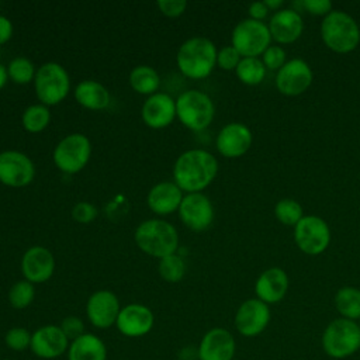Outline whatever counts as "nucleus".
Instances as JSON below:
<instances>
[{"mask_svg": "<svg viewBox=\"0 0 360 360\" xmlns=\"http://www.w3.org/2000/svg\"><path fill=\"white\" fill-rule=\"evenodd\" d=\"M153 323V312L146 305L129 304L121 308L115 326L127 338H141L152 330Z\"/></svg>", "mask_w": 360, "mask_h": 360, "instance_id": "obj_18", "label": "nucleus"}, {"mask_svg": "<svg viewBox=\"0 0 360 360\" xmlns=\"http://www.w3.org/2000/svg\"><path fill=\"white\" fill-rule=\"evenodd\" d=\"M69 343L60 326L45 325L32 333L30 349L37 357L52 360L68 352Z\"/></svg>", "mask_w": 360, "mask_h": 360, "instance_id": "obj_17", "label": "nucleus"}, {"mask_svg": "<svg viewBox=\"0 0 360 360\" xmlns=\"http://www.w3.org/2000/svg\"><path fill=\"white\" fill-rule=\"evenodd\" d=\"M269 11L270 10L264 4V1H255L249 6V15L252 20H256V21H263L267 17Z\"/></svg>", "mask_w": 360, "mask_h": 360, "instance_id": "obj_42", "label": "nucleus"}, {"mask_svg": "<svg viewBox=\"0 0 360 360\" xmlns=\"http://www.w3.org/2000/svg\"><path fill=\"white\" fill-rule=\"evenodd\" d=\"M187 7V1L184 0H159L158 1V8L159 11L170 18L180 17Z\"/></svg>", "mask_w": 360, "mask_h": 360, "instance_id": "obj_40", "label": "nucleus"}, {"mask_svg": "<svg viewBox=\"0 0 360 360\" xmlns=\"http://www.w3.org/2000/svg\"><path fill=\"white\" fill-rule=\"evenodd\" d=\"M13 22L6 17L0 15V45H4L13 37Z\"/></svg>", "mask_w": 360, "mask_h": 360, "instance_id": "obj_43", "label": "nucleus"}, {"mask_svg": "<svg viewBox=\"0 0 360 360\" xmlns=\"http://www.w3.org/2000/svg\"><path fill=\"white\" fill-rule=\"evenodd\" d=\"M271 319V312L267 304L259 298L243 301L235 314V328L245 338H256L264 332Z\"/></svg>", "mask_w": 360, "mask_h": 360, "instance_id": "obj_11", "label": "nucleus"}, {"mask_svg": "<svg viewBox=\"0 0 360 360\" xmlns=\"http://www.w3.org/2000/svg\"><path fill=\"white\" fill-rule=\"evenodd\" d=\"M312 79V70L305 60L291 59L277 72L276 87L284 96H300L311 86Z\"/></svg>", "mask_w": 360, "mask_h": 360, "instance_id": "obj_15", "label": "nucleus"}, {"mask_svg": "<svg viewBox=\"0 0 360 360\" xmlns=\"http://www.w3.org/2000/svg\"><path fill=\"white\" fill-rule=\"evenodd\" d=\"M75 100L77 104L87 110H104L108 107L111 97L105 86L101 83L87 79L77 83L75 87Z\"/></svg>", "mask_w": 360, "mask_h": 360, "instance_id": "obj_25", "label": "nucleus"}, {"mask_svg": "<svg viewBox=\"0 0 360 360\" xmlns=\"http://www.w3.org/2000/svg\"><path fill=\"white\" fill-rule=\"evenodd\" d=\"M176 114L186 128L198 132L212 122L215 107L208 94L191 89L176 98Z\"/></svg>", "mask_w": 360, "mask_h": 360, "instance_id": "obj_6", "label": "nucleus"}, {"mask_svg": "<svg viewBox=\"0 0 360 360\" xmlns=\"http://www.w3.org/2000/svg\"><path fill=\"white\" fill-rule=\"evenodd\" d=\"M269 30L271 39L277 41L278 44H292L301 37L304 31V22L298 11L284 8L273 14L270 18Z\"/></svg>", "mask_w": 360, "mask_h": 360, "instance_id": "obj_24", "label": "nucleus"}, {"mask_svg": "<svg viewBox=\"0 0 360 360\" xmlns=\"http://www.w3.org/2000/svg\"><path fill=\"white\" fill-rule=\"evenodd\" d=\"M183 197V190L174 181H160L149 190L146 202L152 212L163 217L177 211Z\"/></svg>", "mask_w": 360, "mask_h": 360, "instance_id": "obj_23", "label": "nucleus"}, {"mask_svg": "<svg viewBox=\"0 0 360 360\" xmlns=\"http://www.w3.org/2000/svg\"><path fill=\"white\" fill-rule=\"evenodd\" d=\"M37 69L34 63L25 56H15L7 65L8 79L15 84H27L34 82Z\"/></svg>", "mask_w": 360, "mask_h": 360, "instance_id": "obj_31", "label": "nucleus"}, {"mask_svg": "<svg viewBox=\"0 0 360 360\" xmlns=\"http://www.w3.org/2000/svg\"><path fill=\"white\" fill-rule=\"evenodd\" d=\"M34 89L41 104L46 107L62 103L70 90V77L66 69L56 62H46L37 69Z\"/></svg>", "mask_w": 360, "mask_h": 360, "instance_id": "obj_7", "label": "nucleus"}, {"mask_svg": "<svg viewBox=\"0 0 360 360\" xmlns=\"http://www.w3.org/2000/svg\"><path fill=\"white\" fill-rule=\"evenodd\" d=\"M235 72L242 83L256 86L263 82L266 76V66L259 58H242Z\"/></svg>", "mask_w": 360, "mask_h": 360, "instance_id": "obj_30", "label": "nucleus"}, {"mask_svg": "<svg viewBox=\"0 0 360 360\" xmlns=\"http://www.w3.org/2000/svg\"><path fill=\"white\" fill-rule=\"evenodd\" d=\"M263 65L270 70H280L285 63V52L281 46L270 45L263 53Z\"/></svg>", "mask_w": 360, "mask_h": 360, "instance_id": "obj_37", "label": "nucleus"}, {"mask_svg": "<svg viewBox=\"0 0 360 360\" xmlns=\"http://www.w3.org/2000/svg\"><path fill=\"white\" fill-rule=\"evenodd\" d=\"M134 238L143 253L158 259L176 253L179 248L177 229L170 222L159 218L141 222L135 229Z\"/></svg>", "mask_w": 360, "mask_h": 360, "instance_id": "obj_3", "label": "nucleus"}, {"mask_svg": "<svg viewBox=\"0 0 360 360\" xmlns=\"http://www.w3.org/2000/svg\"><path fill=\"white\" fill-rule=\"evenodd\" d=\"M236 353L233 335L225 328H212L204 333L200 340L198 360H232Z\"/></svg>", "mask_w": 360, "mask_h": 360, "instance_id": "obj_16", "label": "nucleus"}, {"mask_svg": "<svg viewBox=\"0 0 360 360\" xmlns=\"http://www.w3.org/2000/svg\"><path fill=\"white\" fill-rule=\"evenodd\" d=\"M31 336L32 333L22 326H14L7 330L4 336L6 346L14 352H22L31 346Z\"/></svg>", "mask_w": 360, "mask_h": 360, "instance_id": "obj_35", "label": "nucleus"}, {"mask_svg": "<svg viewBox=\"0 0 360 360\" xmlns=\"http://www.w3.org/2000/svg\"><path fill=\"white\" fill-rule=\"evenodd\" d=\"M264 4L269 10H277L283 4V0H266Z\"/></svg>", "mask_w": 360, "mask_h": 360, "instance_id": "obj_45", "label": "nucleus"}, {"mask_svg": "<svg viewBox=\"0 0 360 360\" xmlns=\"http://www.w3.org/2000/svg\"><path fill=\"white\" fill-rule=\"evenodd\" d=\"M97 217V208L87 201H79L72 208V218L79 224H89Z\"/></svg>", "mask_w": 360, "mask_h": 360, "instance_id": "obj_39", "label": "nucleus"}, {"mask_svg": "<svg viewBox=\"0 0 360 360\" xmlns=\"http://www.w3.org/2000/svg\"><path fill=\"white\" fill-rule=\"evenodd\" d=\"M323 353L335 360H343L360 350V326L356 321L336 318L322 332Z\"/></svg>", "mask_w": 360, "mask_h": 360, "instance_id": "obj_4", "label": "nucleus"}, {"mask_svg": "<svg viewBox=\"0 0 360 360\" xmlns=\"http://www.w3.org/2000/svg\"><path fill=\"white\" fill-rule=\"evenodd\" d=\"M215 145L224 158H239L249 150L252 145V132L240 122H229L218 132Z\"/></svg>", "mask_w": 360, "mask_h": 360, "instance_id": "obj_21", "label": "nucleus"}, {"mask_svg": "<svg viewBox=\"0 0 360 360\" xmlns=\"http://www.w3.org/2000/svg\"><path fill=\"white\" fill-rule=\"evenodd\" d=\"M294 240L301 252L311 256L321 255L330 243V231L322 218L304 215L294 226Z\"/></svg>", "mask_w": 360, "mask_h": 360, "instance_id": "obj_10", "label": "nucleus"}, {"mask_svg": "<svg viewBox=\"0 0 360 360\" xmlns=\"http://www.w3.org/2000/svg\"><path fill=\"white\" fill-rule=\"evenodd\" d=\"M22 127L30 134H38L44 131L51 122V111L44 104H32L25 108L21 117Z\"/></svg>", "mask_w": 360, "mask_h": 360, "instance_id": "obj_29", "label": "nucleus"}, {"mask_svg": "<svg viewBox=\"0 0 360 360\" xmlns=\"http://www.w3.org/2000/svg\"><path fill=\"white\" fill-rule=\"evenodd\" d=\"M240 59L242 56L232 45L221 48L217 53V65L224 70H235Z\"/></svg>", "mask_w": 360, "mask_h": 360, "instance_id": "obj_36", "label": "nucleus"}, {"mask_svg": "<svg viewBox=\"0 0 360 360\" xmlns=\"http://www.w3.org/2000/svg\"><path fill=\"white\" fill-rule=\"evenodd\" d=\"M218 173V162L212 153L204 149H188L174 162L173 180L187 193H201Z\"/></svg>", "mask_w": 360, "mask_h": 360, "instance_id": "obj_1", "label": "nucleus"}, {"mask_svg": "<svg viewBox=\"0 0 360 360\" xmlns=\"http://www.w3.org/2000/svg\"><path fill=\"white\" fill-rule=\"evenodd\" d=\"M120 311V300L110 290H98L93 292L86 304L87 319L98 329H107L115 325Z\"/></svg>", "mask_w": 360, "mask_h": 360, "instance_id": "obj_14", "label": "nucleus"}, {"mask_svg": "<svg viewBox=\"0 0 360 360\" xmlns=\"http://www.w3.org/2000/svg\"><path fill=\"white\" fill-rule=\"evenodd\" d=\"M357 323H359V326H360V319H359V322H357Z\"/></svg>", "mask_w": 360, "mask_h": 360, "instance_id": "obj_46", "label": "nucleus"}, {"mask_svg": "<svg viewBox=\"0 0 360 360\" xmlns=\"http://www.w3.org/2000/svg\"><path fill=\"white\" fill-rule=\"evenodd\" d=\"M301 7L312 15L326 17L332 11V3L329 0H302Z\"/></svg>", "mask_w": 360, "mask_h": 360, "instance_id": "obj_41", "label": "nucleus"}, {"mask_svg": "<svg viewBox=\"0 0 360 360\" xmlns=\"http://www.w3.org/2000/svg\"><path fill=\"white\" fill-rule=\"evenodd\" d=\"M177 211L180 221L195 232L208 229L214 221V207L210 198L202 193L184 194Z\"/></svg>", "mask_w": 360, "mask_h": 360, "instance_id": "obj_13", "label": "nucleus"}, {"mask_svg": "<svg viewBox=\"0 0 360 360\" xmlns=\"http://www.w3.org/2000/svg\"><path fill=\"white\" fill-rule=\"evenodd\" d=\"M142 121L152 129H162L169 127L176 114V100L167 93H155L149 96L141 110Z\"/></svg>", "mask_w": 360, "mask_h": 360, "instance_id": "obj_20", "label": "nucleus"}, {"mask_svg": "<svg viewBox=\"0 0 360 360\" xmlns=\"http://www.w3.org/2000/svg\"><path fill=\"white\" fill-rule=\"evenodd\" d=\"M217 48L205 37H193L184 41L176 55V63L183 76L201 80L211 75L217 65Z\"/></svg>", "mask_w": 360, "mask_h": 360, "instance_id": "obj_2", "label": "nucleus"}, {"mask_svg": "<svg viewBox=\"0 0 360 360\" xmlns=\"http://www.w3.org/2000/svg\"><path fill=\"white\" fill-rule=\"evenodd\" d=\"M21 271L24 278L32 284L48 281L55 271L53 255L44 246L28 248L21 259Z\"/></svg>", "mask_w": 360, "mask_h": 360, "instance_id": "obj_19", "label": "nucleus"}, {"mask_svg": "<svg viewBox=\"0 0 360 360\" xmlns=\"http://www.w3.org/2000/svg\"><path fill=\"white\" fill-rule=\"evenodd\" d=\"M7 80H8V75H7V68L3 65V63H0V90L6 86V83H7Z\"/></svg>", "mask_w": 360, "mask_h": 360, "instance_id": "obj_44", "label": "nucleus"}, {"mask_svg": "<svg viewBox=\"0 0 360 360\" xmlns=\"http://www.w3.org/2000/svg\"><path fill=\"white\" fill-rule=\"evenodd\" d=\"M35 176L32 160L22 152L4 150L0 153V183L8 187H25Z\"/></svg>", "mask_w": 360, "mask_h": 360, "instance_id": "obj_12", "label": "nucleus"}, {"mask_svg": "<svg viewBox=\"0 0 360 360\" xmlns=\"http://www.w3.org/2000/svg\"><path fill=\"white\" fill-rule=\"evenodd\" d=\"M288 290V276L280 267H270L264 270L255 283L256 298L264 304L280 302Z\"/></svg>", "mask_w": 360, "mask_h": 360, "instance_id": "obj_22", "label": "nucleus"}, {"mask_svg": "<svg viewBox=\"0 0 360 360\" xmlns=\"http://www.w3.org/2000/svg\"><path fill=\"white\" fill-rule=\"evenodd\" d=\"M274 215L283 225L295 226L304 218V211L298 201L292 198H283L276 204Z\"/></svg>", "mask_w": 360, "mask_h": 360, "instance_id": "obj_33", "label": "nucleus"}, {"mask_svg": "<svg viewBox=\"0 0 360 360\" xmlns=\"http://www.w3.org/2000/svg\"><path fill=\"white\" fill-rule=\"evenodd\" d=\"M323 44L333 52L347 53L360 42V28L353 17L342 10H332L321 24Z\"/></svg>", "mask_w": 360, "mask_h": 360, "instance_id": "obj_5", "label": "nucleus"}, {"mask_svg": "<svg viewBox=\"0 0 360 360\" xmlns=\"http://www.w3.org/2000/svg\"><path fill=\"white\" fill-rule=\"evenodd\" d=\"M68 360H107V347L98 336L86 332L69 343Z\"/></svg>", "mask_w": 360, "mask_h": 360, "instance_id": "obj_26", "label": "nucleus"}, {"mask_svg": "<svg viewBox=\"0 0 360 360\" xmlns=\"http://www.w3.org/2000/svg\"><path fill=\"white\" fill-rule=\"evenodd\" d=\"M35 297L34 284L24 280L15 281L8 290V302L14 309H24L31 305Z\"/></svg>", "mask_w": 360, "mask_h": 360, "instance_id": "obj_34", "label": "nucleus"}, {"mask_svg": "<svg viewBox=\"0 0 360 360\" xmlns=\"http://www.w3.org/2000/svg\"><path fill=\"white\" fill-rule=\"evenodd\" d=\"M335 307L340 314V318L350 321L360 319V288L342 287L335 294Z\"/></svg>", "mask_w": 360, "mask_h": 360, "instance_id": "obj_28", "label": "nucleus"}, {"mask_svg": "<svg viewBox=\"0 0 360 360\" xmlns=\"http://www.w3.org/2000/svg\"><path fill=\"white\" fill-rule=\"evenodd\" d=\"M159 276L167 283H179L186 274V263L177 253L159 259L158 264Z\"/></svg>", "mask_w": 360, "mask_h": 360, "instance_id": "obj_32", "label": "nucleus"}, {"mask_svg": "<svg viewBox=\"0 0 360 360\" xmlns=\"http://www.w3.org/2000/svg\"><path fill=\"white\" fill-rule=\"evenodd\" d=\"M270 41L269 25L252 18L239 21L231 35V45L242 58H257L263 55L270 46Z\"/></svg>", "mask_w": 360, "mask_h": 360, "instance_id": "obj_9", "label": "nucleus"}, {"mask_svg": "<svg viewBox=\"0 0 360 360\" xmlns=\"http://www.w3.org/2000/svg\"><path fill=\"white\" fill-rule=\"evenodd\" d=\"M91 156V143L83 134L75 132L62 138L53 149L55 166L66 174L79 173Z\"/></svg>", "mask_w": 360, "mask_h": 360, "instance_id": "obj_8", "label": "nucleus"}, {"mask_svg": "<svg viewBox=\"0 0 360 360\" xmlns=\"http://www.w3.org/2000/svg\"><path fill=\"white\" fill-rule=\"evenodd\" d=\"M60 329L62 332L65 333V336L72 342L77 338H80L82 335H84V323L83 321L79 318V316H75V315H69L66 318L62 319L60 322Z\"/></svg>", "mask_w": 360, "mask_h": 360, "instance_id": "obj_38", "label": "nucleus"}, {"mask_svg": "<svg viewBox=\"0 0 360 360\" xmlns=\"http://www.w3.org/2000/svg\"><path fill=\"white\" fill-rule=\"evenodd\" d=\"M129 86L138 94L152 96L158 93V89L160 86V77L152 66L138 65L129 73Z\"/></svg>", "mask_w": 360, "mask_h": 360, "instance_id": "obj_27", "label": "nucleus"}]
</instances>
